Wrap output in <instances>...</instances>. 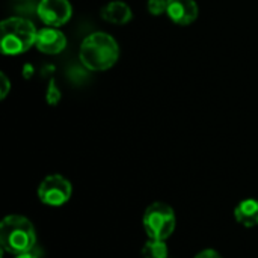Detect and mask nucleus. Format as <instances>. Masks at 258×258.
Instances as JSON below:
<instances>
[{"label": "nucleus", "instance_id": "9", "mask_svg": "<svg viewBox=\"0 0 258 258\" xmlns=\"http://www.w3.org/2000/svg\"><path fill=\"white\" fill-rule=\"evenodd\" d=\"M101 17L107 23H112V24H116V26H122V24H127L132 20L133 12H132L130 6L125 2L113 0V2H109V3H106L103 6Z\"/></svg>", "mask_w": 258, "mask_h": 258}, {"label": "nucleus", "instance_id": "5", "mask_svg": "<svg viewBox=\"0 0 258 258\" xmlns=\"http://www.w3.org/2000/svg\"><path fill=\"white\" fill-rule=\"evenodd\" d=\"M71 194H73L71 183L59 174H51L45 177L38 187L39 200L51 207H59L68 203Z\"/></svg>", "mask_w": 258, "mask_h": 258}, {"label": "nucleus", "instance_id": "4", "mask_svg": "<svg viewBox=\"0 0 258 258\" xmlns=\"http://www.w3.org/2000/svg\"><path fill=\"white\" fill-rule=\"evenodd\" d=\"M142 224L150 239L166 240L172 236L175 230V213L168 204L154 203L147 207Z\"/></svg>", "mask_w": 258, "mask_h": 258}, {"label": "nucleus", "instance_id": "16", "mask_svg": "<svg viewBox=\"0 0 258 258\" xmlns=\"http://www.w3.org/2000/svg\"><path fill=\"white\" fill-rule=\"evenodd\" d=\"M14 258H39V255L33 251H29V252H23V254H18V255H14Z\"/></svg>", "mask_w": 258, "mask_h": 258}, {"label": "nucleus", "instance_id": "15", "mask_svg": "<svg viewBox=\"0 0 258 258\" xmlns=\"http://www.w3.org/2000/svg\"><path fill=\"white\" fill-rule=\"evenodd\" d=\"M195 258H222L221 257V254H218L215 249H204V251H201V252H198Z\"/></svg>", "mask_w": 258, "mask_h": 258}, {"label": "nucleus", "instance_id": "8", "mask_svg": "<svg viewBox=\"0 0 258 258\" xmlns=\"http://www.w3.org/2000/svg\"><path fill=\"white\" fill-rule=\"evenodd\" d=\"M36 48L45 54H57L67 47V36L57 27H44L38 30L36 35Z\"/></svg>", "mask_w": 258, "mask_h": 258}, {"label": "nucleus", "instance_id": "6", "mask_svg": "<svg viewBox=\"0 0 258 258\" xmlns=\"http://www.w3.org/2000/svg\"><path fill=\"white\" fill-rule=\"evenodd\" d=\"M36 14L39 20L50 27H60L70 21L73 6L68 0H41Z\"/></svg>", "mask_w": 258, "mask_h": 258}, {"label": "nucleus", "instance_id": "12", "mask_svg": "<svg viewBox=\"0 0 258 258\" xmlns=\"http://www.w3.org/2000/svg\"><path fill=\"white\" fill-rule=\"evenodd\" d=\"M148 11L151 15H162L166 14V8H168V0H148Z\"/></svg>", "mask_w": 258, "mask_h": 258}, {"label": "nucleus", "instance_id": "1", "mask_svg": "<svg viewBox=\"0 0 258 258\" xmlns=\"http://www.w3.org/2000/svg\"><path fill=\"white\" fill-rule=\"evenodd\" d=\"M79 57L88 70L106 71L116 63L119 47L112 35L106 32H94L82 41Z\"/></svg>", "mask_w": 258, "mask_h": 258}, {"label": "nucleus", "instance_id": "3", "mask_svg": "<svg viewBox=\"0 0 258 258\" xmlns=\"http://www.w3.org/2000/svg\"><path fill=\"white\" fill-rule=\"evenodd\" d=\"M38 30L33 23L21 17H9L0 26V48L3 54L17 56L36 42Z\"/></svg>", "mask_w": 258, "mask_h": 258}, {"label": "nucleus", "instance_id": "2", "mask_svg": "<svg viewBox=\"0 0 258 258\" xmlns=\"http://www.w3.org/2000/svg\"><path fill=\"white\" fill-rule=\"evenodd\" d=\"M0 245L5 252L12 255L33 251L36 233L32 222L18 215L6 216L0 224Z\"/></svg>", "mask_w": 258, "mask_h": 258}, {"label": "nucleus", "instance_id": "7", "mask_svg": "<svg viewBox=\"0 0 258 258\" xmlns=\"http://www.w3.org/2000/svg\"><path fill=\"white\" fill-rule=\"evenodd\" d=\"M198 12L195 0H168L166 15L174 24L189 26L198 18Z\"/></svg>", "mask_w": 258, "mask_h": 258}, {"label": "nucleus", "instance_id": "11", "mask_svg": "<svg viewBox=\"0 0 258 258\" xmlns=\"http://www.w3.org/2000/svg\"><path fill=\"white\" fill-rule=\"evenodd\" d=\"M166 240H154L150 239L142 248L144 258H168V246Z\"/></svg>", "mask_w": 258, "mask_h": 258}, {"label": "nucleus", "instance_id": "14", "mask_svg": "<svg viewBox=\"0 0 258 258\" xmlns=\"http://www.w3.org/2000/svg\"><path fill=\"white\" fill-rule=\"evenodd\" d=\"M0 80H2V83H0V98L3 100V98H6V95H8L9 89H11V83H9V79L6 77L5 73L0 74Z\"/></svg>", "mask_w": 258, "mask_h": 258}, {"label": "nucleus", "instance_id": "10", "mask_svg": "<svg viewBox=\"0 0 258 258\" xmlns=\"http://www.w3.org/2000/svg\"><path fill=\"white\" fill-rule=\"evenodd\" d=\"M234 218L236 221L246 227V228H252L258 225V200L254 198H248L243 200L242 203L237 204L236 210H234Z\"/></svg>", "mask_w": 258, "mask_h": 258}, {"label": "nucleus", "instance_id": "13", "mask_svg": "<svg viewBox=\"0 0 258 258\" xmlns=\"http://www.w3.org/2000/svg\"><path fill=\"white\" fill-rule=\"evenodd\" d=\"M45 97H47V103L51 104V106H54V104L59 103V100H60V91L56 86L54 80H50V85L47 86V95Z\"/></svg>", "mask_w": 258, "mask_h": 258}]
</instances>
